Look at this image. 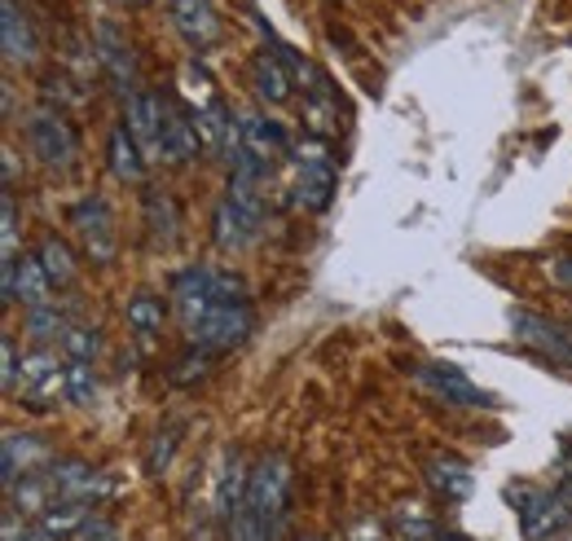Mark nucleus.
<instances>
[{
	"instance_id": "f257e3e1",
	"label": "nucleus",
	"mask_w": 572,
	"mask_h": 541,
	"mask_svg": "<svg viewBox=\"0 0 572 541\" xmlns=\"http://www.w3.org/2000/svg\"><path fill=\"white\" fill-rule=\"evenodd\" d=\"M291 484H295L291 458H287V453H264V458L251 467V489H247L242 511L229 520L233 541L278 538L282 524H287V511H291Z\"/></svg>"
},
{
	"instance_id": "f03ea898",
	"label": "nucleus",
	"mask_w": 572,
	"mask_h": 541,
	"mask_svg": "<svg viewBox=\"0 0 572 541\" xmlns=\"http://www.w3.org/2000/svg\"><path fill=\"white\" fill-rule=\"evenodd\" d=\"M260 224H264L260 181H251V177H233V172H229L225 199L217 203V217H212V238H217V247H221L225 256L242 251V247H251V242H255V233H260Z\"/></svg>"
},
{
	"instance_id": "7ed1b4c3",
	"label": "nucleus",
	"mask_w": 572,
	"mask_h": 541,
	"mask_svg": "<svg viewBox=\"0 0 572 541\" xmlns=\"http://www.w3.org/2000/svg\"><path fill=\"white\" fill-rule=\"evenodd\" d=\"M233 300H247V287L225 269H185L172 278V304L185 325L199 313H208L212 304H233Z\"/></svg>"
},
{
	"instance_id": "20e7f679",
	"label": "nucleus",
	"mask_w": 572,
	"mask_h": 541,
	"mask_svg": "<svg viewBox=\"0 0 572 541\" xmlns=\"http://www.w3.org/2000/svg\"><path fill=\"white\" fill-rule=\"evenodd\" d=\"M511 502L520 511V529L529 541H546L555 533H564L572 524V480H564L560 489H511Z\"/></svg>"
},
{
	"instance_id": "39448f33",
	"label": "nucleus",
	"mask_w": 572,
	"mask_h": 541,
	"mask_svg": "<svg viewBox=\"0 0 572 541\" xmlns=\"http://www.w3.org/2000/svg\"><path fill=\"white\" fill-rule=\"evenodd\" d=\"M255 330V313L247 300H233V304H212L208 313H199L194 322L185 325V339L190 348H203V352H233L251 339Z\"/></svg>"
},
{
	"instance_id": "423d86ee",
	"label": "nucleus",
	"mask_w": 572,
	"mask_h": 541,
	"mask_svg": "<svg viewBox=\"0 0 572 541\" xmlns=\"http://www.w3.org/2000/svg\"><path fill=\"white\" fill-rule=\"evenodd\" d=\"M27 146L53 172H71L80 163V132L62 110H36L27 119Z\"/></svg>"
},
{
	"instance_id": "0eeeda50",
	"label": "nucleus",
	"mask_w": 572,
	"mask_h": 541,
	"mask_svg": "<svg viewBox=\"0 0 572 541\" xmlns=\"http://www.w3.org/2000/svg\"><path fill=\"white\" fill-rule=\"evenodd\" d=\"M335 186H340V177H335V163H331V154H327V146L322 141H304V146H295V203L304 208V212H327L331 208V199H335Z\"/></svg>"
},
{
	"instance_id": "6e6552de",
	"label": "nucleus",
	"mask_w": 572,
	"mask_h": 541,
	"mask_svg": "<svg viewBox=\"0 0 572 541\" xmlns=\"http://www.w3.org/2000/svg\"><path fill=\"white\" fill-rule=\"evenodd\" d=\"M414 388H423L432 401H445V405H458V410H493L498 405L493 392H484L480 383H471L450 361H423V365H414Z\"/></svg>"
},
{
	"instance_id": "1a4fd4ad",
	"label": "nucleus",
	"mask_w": 572,
	"mask_h": 541,
	"mask_svg": "<svg viewBox=\"0 0 572 541\" xmlns=\"http://www.w3.org/2000/svg\"><path fill=\"white\" fill-rule=\"evenodd\" d=\"M49 480H53V493L58 502H80V507H102L119 493L107 471H98L93 462H80V458H62L49 467Z\"/></svg>"
},
{
	"instance_id": "9d476101",
	"label": "nucleus",
	"mask_w": 572,
	"mask_h": 541,
	"mask_svg": "<svg viewBox=\"0 0 572 541\" xmlns=\"http://www.w3.org/2000/svg\"><path fill=\"white\" fill-rule=\"evenodd\" d=\"M71 224H76V238L84 247V256L93 264H111L114 251H119V233H114V212L102 194H89L71 208Z\"/></svg>"
},
{
	"instance_id": "9b49d317",
	"label": "nucleus",
	"mask_w": 572,
	"mask_h": 541,
	"mask_svg": "<svg viewBox=\"0 0 572 541\" xmlns=\"http://www.w3.org/2000/svg\"><path fill=\"white\" fill-rule=\"evenodd\" d=\"M93 58H98V67L107 71V80H111L114 89H123L128 98L141 93L137 49H132V40H128L123 27H114V22H98L93 27Z\"/></svg>"
},
{
	"instance_id": "f8f14e48",
	"label": "nucleus",
	"mask_w": 572,
	"mask_h": 541,
	"mask_svg": "<svg viewBox=\"0 0 572 541\" xmlns=\"http://www.w3.org/2000/svg\"><path fill=\"white\" fill-rule=\"evenodd\" d=\"M511 334H515V343L533 348L538 357H546V361H555V365H572L569 325L551 322V318H542V313H533V309H511Z\"/></svg>"
},
{
	"instance_id": "ddd939ff",
	"label": "nucleus",
	"mask_w": 572,
	"mask_h": 541,
	"mask_svg": "<svg viewBox=\"0 0 572 541\" xmlns=\"http://www.w3.org/2000/svg\"><path fill=\"white\" fill-rule=\"evenodd\" d=\"M203 154V137L194 123V110L185 107L177 93H163V146L159 159L163 163H190Z\"/></svg>"
},
{
	"instance_id": "4468645a",
	"label": "nucleus",
	"mask_w": 572,
	"mask_h": 541,
	"mask_svg": "<svg viewBox=\"0 0 572 541\" xmlns=\"http://www.w3.org/2000/svg\"><path fill=\"white\" fill-rule=\"evenodd\" d=\"M49 467H53V449H49L44 435L4 432V444H0V480H4V489H13L27 475H40Z\"/></svg>"
},
{
	"instance_id": "2eb2a0df",
	"label": "nucleus",
	"mask_w": 572,
	"mask_h": 541,
	"mask_svg": "<svg viewBox=\"0 0 572 541\" xmlns=\"http://www.w3.org/2000/svg\"><path fill=\"white\" fill-rule=\"evenodd\" d=\"M168 13H172V27L181 31V40L199 53L217 49L221 44V13L212 0H168Z\"/></svg>"
},
{
	"instance_id": "dca6fc26",
	"label": "nucleus",
	"mask_w": 572,
	"mask_h": 541,
	"mask_svg": "<svg viewBox=\"0 0 572 541\" xmlns=\"http://www.w3.org/2000/svg\"><path fill=\"white\" fill-rule=\"evenodd\" d=\"M123 128L137 137L145 159H159V146H163V93H154V89L132 93L128 107H123Z\"/></svg>"
},
{
	"instance_id": "f3484780",
	"label": "nucleus",
	"mask_w": 572,
	"mask_h": 541,
	"mask_svg": "<svg viewBox=\"0 0 572 541\" xmlns=\"http://www.w3.org/2000/svg\"><path fill=\"white\" fill-rule=\"evenodd\" d=\"M0 44H4V62H13V67H31L40 53L36 27L18 0H0Z\"/></svg>"
},
{
	"instance_id": "a211bd4d",
	"label": "nucleus",
	"mask_w": 572,
	"mask_h": 541,
	"mask_svg": "<svg viewBox=\"0 0 572 541\" xmlns=\"http://www.w3.org/2000/svg\"><path fill=\"white\" fill-rule=\"evenodd\" d=\"M251 84H255V98L269 102V107H282V102H291V93H295L291 67H287L273 49H260V53L251 58Z\"/></svg>"
},
{
	"instance_id": "6ab92c4d",
	"label": "nucleus",
	"mask_w": 572,
	"mask_h": 541,
	"mask_svg": "<svg viewBox=\"0 0 572 541\" xmlns=\"http://www.w3.org/2000/svg\"><path fill=\"white\" fill-rule=\"evenodd\" d=\"M145 229H150V247L154 251H172L181 238V208L168 190L150 186L145 190Z\"/></svg>"
},
{
	"instance_id": "aec40b11",
	"label": "nucleus",
	"mask_w": 572,
	"mask_h": 541,
	"mask_svg": "<svg viewBox=\"0 0 572 541\" xmlns=\"http://www.w3.org/2000/svg\"><path fill=\"white\" fill-rule=\"evenodd\" d=\"M18 300H22L27 309L53 304V278L44 273L40 256H22V260H18V269H13V291H9L4 304H18Z\"/></svg>"
},
{
	"instance_id": "412c9836",
	"label": "nucleus",
	"mask_w": 572,
	"mask_h": 541,
	"mask_svg": "<svg viewBox=\"0 0 572 541\" xmlns=\"http://www.w3.org/2000/svg\"><path fill=\"white\" fill-rule=\"evenodd\" d=\"M423 475H428V484H432V493L436 498H445V502H462V498H471V471H466V462H458L450 453H436V458H428L423 462Z\"/></svg>"
},
{
	"instance_id": "4be33fe9",
	"label": "nucleus",
	"mask_w": 572,
	"mask_h": 541,
	"mask_svg": "<svg viewBox=\"0 0 572 541\" xmlns=\"http://www.w3.org/2000/svg\"><path fill=\"white\" fill-rule=\"evenodd\" d=\"M107 163H111V172L128 186H137V181H145V150L137 146V137L119 123L111 132V141H107Z\"/></svg>"
},
{
	"instance_id": "5701e85b",
	"label": "nucleus",
	"mask_w": 572,
	"mask_h": 541,
	"mask_svg": "<svg viewBox=\"0 0 572 541\" xmlns=\"http://www.w3.org/2000/svg\"><path fill=\"white\" fill-rule=\"evenodd\" d=\"M163 318H168V309H163V300L154 291H137L128 300V330L137 334L141 348H150L163 334Z\"/></svg>"
},
{
	"instance_id": "b1692460",
	"label": "nucleus",
	"mask_w": 572,
	"mask_h": 541,
	"mask_svg": "<svg viewBox=\"0 0 572 541\" xmlns=\"http://www.w3.org/2000/svg\"><path fill=\"white\" fill-rule=\"evenodd\" d=\"M247 489H251V471H247V462L233 453L225 462V471H221V484H217V515H221V520H233V515L242 511Z\"/></svg>"
},
{
	"instance_id": "393cba45",
	"label": "nucleus",
	"mask_w": 572,
	"mask_h": 541,
	"mask_svg": "<svg viewBox=\"0 0 572 541\" xmlns=\"http://www.w3.org/2000/svg\"><path fill=\"white\" fill-rule=\"evenodd\" d=\"M36 256H40L44 273L53 278V287H71V282L80 278V264H76L71 247H67L58 233H44V238H40V247H36Z\"/></svg>"
},
{
	"instance_id": "a878e982",
	"label": "nucleus",
	"mask_w": 572,
	"mask_h": 541,
	"mask_svg": "<svg viewBox=\"0 0 572 541\" xmlns=\"http://www.w3.org/2000/svg\"><path fill=\"white\" fill-rule=\"evenodd\" d=\"M84 520H89V511L80 502H53L36 524L44 529L49 541H76V533L84 529Z\"/></svg>"
},
{
	"instance_id": "bb28decb",
	"label": "nucleus",
	"mask_w": 572,
	"mask_h": 541,
	"mask_svg": "<svg viewBox=\"0 0 572 541\" xmlns=\"http://www.w3.org/2000/svg\"><path fill=\"white\" fill-rule=\"evenodd\" d=\"M392 529L401 533V541H436L441 538V524H436L428 511H419L414 502H405V507L392 511Z\"/></svg>"
},
{
	"instance_id": "cd10ccee",
	"label": "nucleus",
	"mask_w": 572,
	"mask_h": 541,
	"mask_svg": "<svg viewBox=\"0 0 572 541\" xmlns=\"http://www.w3.org/2000/svg\"><path fill=\"white\" fill-rule=\"evenodd\" d=\"M93 397H98L93 361H67V401L71 405H93Z\"/></svg>"
},
{
	"instance_id": "c85d7f7f",
	"label": "nucleus",
	"mask_w": 572,
	"mask_h": 541,
	"mask_svg": "<svg viewBox=\"0 0 572 541\" xmlns=\"http://www.w3.org/2000/svg\"><path fill=\"white\" fill-rule=\"evenodd\" d=\"M62 352H67L71 361H98V352H102V334H98L93 325H67V334H62Z\"/></svg>"
},
{
	"instance_id": "c756f323",
	"label": "nucleus",
	"mask_w": 572,
	"mask_h": 541,
	"mask_svg": "<svg viewBox=\"0 0 572 541\" xmlns=\"http://www.w3.org/2000/svg\"><path fill=\"white\" fill-rule=\"evenodd\" d=\"M27 334L40 339V343H53L67 334V318L58 313V304H44V309H27Z\"/></svg>"
},
{
	"instance_id": "7c9ffc66",
	"label": "nucleus",
	"mask_w": 572,
	"mask_h": 541,
	"mask_svg": "<svg viewBox=\"0 0 572 541\" xmlns=\"http://www.w3.org/2000/svg\"><path fill=\"white\" fill-rule=\"evenodd\" d=\"M212 361H217V352H203V348H190L177 365H172V383L177 388H185V383H194V379H208V370H212Z\"/></svg>"
},
{
	"instance_id": "2f4dec72",
	"label": "nucleus",
	"mask_w": 572,
	"mask_h": 541,
	"mask_svg": "<svg viewBox=\"0 0 572 541\" xmlns=\"http://www.w3.org/2000/svg\"><path fill=\"white\" fill-rule=\"evenodd\" d=\"M0 208H4V260L0 264H13L18 260V199H13V190H4Z\"/></svg>"
},
{
	"instance_id": "473e14b6",
	"label": "nucleus",
	"mask_w": 572,
	"mask_h": 541,
	"mask_svg": "<svg viewBox=\"0 0 572 541\" xmlns=\"http://www.w3.org/2000/svg\"><path fill=\"white\" fill-rule=\"evenodd\" d=\"M177 440H181V428H163V432L154 435V444H150L145 467H150V471H163V467L172 462V453H177Z\"/></svg>"
},
{
	"instance_id": "72a5a7b5",
	"label": "nucleus",
	"mask_w": 572,
	"mask_h": 541,
	"mask_svg": "<svg viewBox=\"0 0 572 541\" xmlns=\"http://www.w3.org/2000/svg\"><path fill=\"white\" fill-rule=\"evenodd\" d=\"M4 541H49L40 524L18 520V511H4Z\"/></svg>"
},
{
	"instance_id": "f704fd0d",
	"label": "nucleus",
	"mask_w": 572,
	"mask_h": 541,
	"mask_svg": "<svg viewBox=\"0 0 572 541\" xmlns=\"http://www.w3.org/2000/svg\"><path fill=\"white\" fill-rule=\"evenodd\" d=\"M76 541H119V529H114L107 515H89L84 529L76 533Z\"/></svg>"
},
{
	"instance_id": "c9c22d12",
	"label": "nucleus",
	"mask_w": 572,
	"mask_h": 541,
	"mask_svg": "<svg viewBox=\"0 0 572 541\" xmlns=\"http://www.w3.org/2000/svg\"><path fill=\"white\" fill-rule=\"evenodd\" d=\"M0 357H4V392H18V388H22V383H18V348H13L9 334L0 339Z\"/></svg>"
},
{
	"instance_id": "e433bc0d",
	"label": "nucleus",
	"mask_w": 572,
	"mask_h": 541,
	"mask_svg": "<svg viewBox=\"0 0 572 541\" xmlns=\"http://www.w3.org/2000/svg\"><path fill=\"white\" fill-rule=\"evenodd\" d=\"M551 278H555L560 287H572V256H560V260L551 264Z\"/></svg>"
},
{
	"instance_id": "4c0bfd02",
	"label": "nucleus",
	"mask_w": 572,
	"mask_h": 541,
	"mask_svg": "<svg viewBox=\"0 0 572 541\" xmlns=\"http://www.w3.org/2000/svg\"><path fill=\"white\" fill-rule=\"evenodd\" d=\"M348 541H379V524H374V520L357 524V529H352V538H348Z\"/></svg>"
},
{
	"instance_id": "58836bf2",
	"label": "nucleus",
	"mask_w": 572,
	"mask_h": 541,
	"mask_svg": "<svg viewBox=\"0 0 572 541\" xmlns=\"http://www.w3.org/2000/svg\"><path fill=\"white\" fill-rule=\"evenodd\" d=\"M111 4H119V9H141L145 0H111Z\"/></svg>"
},
{
	"instance_id": "ea45409f",
	"label": "nucleus",
	"mask_w": 572,
	"mask_h": 541,
	"mask_svg": "<svg viewBox=\"0 0 572 541\" xmlns=\"http://www.w3.org/2000/svg\"><path fill=\"white\" fill-rule=\"evenodd\" d=\"M436 541H471V538H462V533H441Z\"/></svg>"
},
{
	"instance_id": "a19ab883",
	"label": "nucleus",
	"mask_w": 572,
	"mask_h": 541,
	"mask_svg": "<svg viewBox=\"0 0 572 541\" xmlns=\"http://www.w3.org/2000/svg\"><path fill=\"white\" fill-rule=\"evenodd\" d=\"M300 541H322V538H300Z\"/></svg>"
}]
</instances>
